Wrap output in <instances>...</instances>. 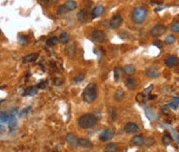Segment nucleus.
Wrapping results in <instances>:
<instances>
[{"label": "nucleus", "mask_w": 179, "mask_h": 152, "mask_svg": "<svg viewBox=\"0 0 179 152\" xmlns=\"http://www.w3.org/2000/svg\"><path fill=\"white\" fill-rule=\"evenodd\" d=\"M84 79H85L84 75H83V74H79V75H77L75 78H74V82H75L76 84H79V83H81V82L84 81Z\"/></svg>", "instance_id": "nucleus-33"}, {"label": "nucleus", "mask_w": 179, "mask_h": 152, "mask_svg": "<svg viewBox=\"0 0 179 152\" xmlns=\"http://www.w3.org/2000/svg\"><path fill=\"white\" fill-rule=\"evenodd\" d=\"M144 135H135L133 138V143H134L136 146H142L144 144Z\"/></svg>", "instance_id": "nucleus-21"}, {"label": "nucleus", "mask_w": 179, "mask_h": 152, "mask_svg": "<svg viewBox=\"0 0 179 152\" xmlns=\"http://www.w3.org/2000/svg\"><path fill=\"white\" fill-rule=\"evenodd\" d=\"M125 86L127 87V89H130V90H134L136 89L138 86V82L136 79L134 78H128L125 82Z\"/></svg>", "instance_id": "nucleus-14"}, {"label": "nucleus", "mask_w": 179, "mask_h": 152, "mask_svg": "<svg viewBox=\"0 0 179 152\" xmlns=\"http://www.w3.org/2000/svg\"><path fill=\"white\" fill-rule=\"evenodd\" d=\"M76 52H77V49H76V46L75 45H71L69 46L67 49H66V54L69 55V57H74L76 54Z\"/></svg>", "instance_id": "nucleus-26"}, {"label": "nucleus", "mask_w": 179, "mask_h": 152, "mask_svg": "<svg viewBox=\"0 0 179 152\" xmlns=\"http://www.w3.org/2000/svg\"><path fill=\"white\" fill-rule=\"evenodd\" d=\"M123 22V19L122 17H121L120 15L117 14V15H114L113 17L111 18L110 20V27L111 28H118V27H120L121 26V24H122Z\"/></svg>", "instance_id": "nucleus-7"}, {"label": "nucleus", "mask_w": 179, "mask_h": 152, "mask_svg": "<svg viewBox=\"0 0 179 152\" xmlns=\"http://www.w3.org/2000/svg\"><path fill=\"white\" fill-rule=\"evenodd\" d=\"M18 41L21 46H26L27 43H28V38H27L26 35L20 34V35H18Z\"/></svg>", "instance_id": "nucleus-28"}, {"label": "nucleus", "mask_w": 179, "mask_h": 152, "mask_svg": "<svg viewBox=\"0 0 179 152\" xmlns=\"http://www.w3.org/2000/svg\"><path fill=\"white\" fill-rule=\"evenodd\" d=\"M37 88L36 86H32V87H29L25 92H24V96H33L37 93Z\"/></svg>", "instance_id": "nucleus-24"}, {"label": "nucleus", "mask_w": 179, "mask_h": 152, "mask_svg": "<svg viewBox=\"0 0 179 152\" xmlns=\"http://www.w3.org/2000/svg\"><path fill=\"white\" fill-rule=\"evenodd\" d=\"M165 63L167 66L169 67H174L178 64V58L175 57V56H169V57L166 58Z\"/></svg>", "instance_id": "nucleus-12"}, {"label": "nucleus", "mask_w": 179, "mask_h": 152, "mask_svg": "<svg viewBox=\"0 0 179 152\" xmlns=\"http://www.w3.org/2000/svg\"><path fill=\"white\" fill-rule=\"evenodd\" d=\"M79 146L83 148H92L93 147V143L89 141L88 139H79Z\"/></svg>", "instance_id": "nucleus-16"}, {"label": "nucleus", "mask_w": 179, "mask_h": 152, "mask_svg": "<svg viewBox=\"0 0 179 152\" xmlns=\"http://www.w3.org/2000/svg\"><path fill=\"white\" fill-rule=\"evenodd\" d=\"M147 15H148V10H147L146 7L138 6L136 8H134V10L132 12V21L135 24L141 25L147 19Z\"/></svg>", "instance_id": "nucleus-3"}, {"label": "nucleus", "mask_w": 179, "mask_h": 152, "mask_svg": "<svg viewBox=\"0 0 179 152\" xmlns=\"http://www.w3.org/2000/svg\"><path fill=\"white\" fill-rule=\"evenodd\" d=\"M58 43H59L58 37H57V36H52V37H50L47 41V46H49V47H53V46L57 45Z\"/></svg>", "instance_id": "nucleus-27"}, {"label": "nucleus", "mask_w": 179, "mask_h": 152, "mask_svg": "<svg viewBox=\"0 0 179 152\" xmlns=\"http://www.w3.org/2000/svg\"><path fill=\"white\" fill-rule=\"evenodd\" d=\"M97 94H99V92H97L96 84L90 83V84H88V85L85 87L84 90H83L82 98L85 102L91 104V102H93L97 98Z\"/></svg>", "instance_id": "nucleus-1"}, {"label": "nucleus", "mask_w": 179, "mask_h": 152, "mask_svg": "<svg viewBox=\"0 0 179 152\" xmlns=\"http://www.w3.org/2000/svg\"><path fill=\"white\" fill-rule=\"evenodd\" d=\"M15 118L14 113H5V112H0V122H7Z\"/></svg>", "instance_id": "nucleus-13"}, {"label": "nucleus", "mask_w": 179, "mask_h": 152, "mask_svg": "<svg viewBox=\"0 0 179 152\" xmlns=\"http://www.w3.org/2000/svg\"><path fill=\"white\" fill-rule=\"evenodd\" d=\"M0 34H1V30H0Z\"/></svg>", "instance_id": "nucleus-45"}, {"label": "nucleus", "mask_w": 179, "mask_h": 152, "mask_svg": "<svg viewBox=\"0 0 179 152\" xmlns=\"http://www.w3.org/2000/svg\"><path fill=\"white\" fill-rule=\"evenodd\" d=\"M171 30L175 33H178L179 32V22L178 21H175L171 24Z\"/></svg>", "instance_id": "nucleus-32"}, {"label": "nucleus", "mask_w": 179, "mask_h": 152, "mask_svg": "<svg viewBox=\"0 0 179 152\" xmlns=\"http://www.w3.org/2000/svg\"><path fill=\"white\" fill-rule=\"evenodd\" d=\"M105 12V6L104 5H97L93 8L92 12H90V18L91 19H95V18L101 17Z\"/></svg>", "instance_id": "nucleus-9"}, {"label": "nucleus", "mask_w": 179, "mask_h": 152, "mask_svg": "<svg viewBox=\"0 0 179 152\" xmlns=\"http://www.w3.org/2000/svg\"><path fill=\"white\" fill-rule=\"evenodd\" d=\"M175 41H176V37H175V35H173V34L167 35V37H166V39H165V43L167 44V45H172Z\"/></svg>", "instance_id": "nucleus-31"}, {"label": "nucleus", "mask_w": 179, "mask_h": 152, "mask_svg": "<svg viewBox=\"0 0 179 152\" xmlns=\"http://www.w3.org/2000/svg\"><path fill=\"white\" fill-rule=\"evenodd\" d=\"M120 71H121L120 68H115V70H114V79H115L116 82H118L120 80Z\"/></svg>", "instance_id": "nucleus-35"}, {"label": "nucleus", "mask_w": 179, "mask_h": 152, "mask_svg": "<svg viewBox=\"0 0 179 152\" xmlns=\"http://www.w3.org/2000/svg\"><path fill=\"white\" fill-rule=\"evenodd\" d=\"M91 38L92 41H95L97 44H103L106 41V34L104 31L101 30H93L91 33Z\"/></svg>", "instance_id": "nucleus-5"}, {"label": "nucleus", "mask_w": 179, "mask_h": 152, "mask_svg": "<svg viewBox=\"0 0 179 152\" xmlns=\"http://www.w3.org/2000/svg\"><path fill=\"white\" fill-rule=\"evenodd\" d=\"M62 83H63V79H61V78H56V79H54V84H55V85L59 86V85H61Z\"/></svg>", "instance_id": "nucleus-40"}, {"label": "nucleus", "mask_w": 179, "mask_h": 152, "mask_svg": "<svg viewBox=\"0 0 179 152\" xmlns=\"http://www.w3.org/2000/svg\"><path fill=\"white\" fill-rule=\"evenodd\" d=\"M3 131H4V127H3V126L1 125V124H0V135H2Z\"/></svg>", "instance_id": "nucleus-42"}, {"label": "nucleus", "mask_w": 179, "mask_h": 152, "mask_svg": "<svg viewBox=\"0 0 179 152\" xmlns=\"http://www.w3.org/2000/svg\"><path fill=\"white\" fill-rule=\"evenodd\" d=\"M31 109H32V108L30 107V106H29V107H27L26 109H24L23 111L21 112V113H20V116L21 117H23L24 115H27L29 113V111H31Z\"/></svg>", "instance_id": "nucleus-38"}, {"label": "nucleus", "mask_w": 179, "mask_h": 152, "mask_svg": "<svg viewBox=\"0 0 179 152\" xmlns=\"http://www.w3.org/2000/svg\"><path fill=\"white\" fill-rule=\"evenodd\" d=\"M3 102H4V99H0V106H1V104H2Z\"/></svg>", "instance_id": "nucleus-43"}, {"label": "nucleus", "mask_w": 179, "mask_h": 152, "mask_svg": "<svg viewBox=\"0 0 179 152\" xmlns=\"http://www.w3.org/2000/svg\"><path fill=\"white\" fill-rule=\"evenodd\" d=\"M144 143L146 144L147 147H151V146H152L153 144L155 143V140H154V139H153L152 137H150V138H148L146 141H144Z\"/></svg>", "instance_id": "nucleus-36"}, {"label": "nucleus", "mask_w": 179, "mask_h": 152, "mask_svg": "<svg viewBox=\"0 0 179 152\" xmlns=\"http://www.w3.org/2000/svg\"><path fill=\"white\" fill-rule=\"evenodd\" d=\"M122 71L127 76H132V75H134L136 73V67L133 64H126L122 68Z\"/></svg>", "instance_id": "nucleus-17"}, {"label": "nucleus", "mask_w": 179, "mask_h": 152, "mask_svg": "<svg viewBox=\"0 0 179 152\" xmlns=\"http://www.w3.org/2000/svg\"><path fill=\"white\" fill-rule=\"evenodd\" d=\"M124 91L121 90V89H118L117 91L115 92V94H114V99L116 100V102H121V100L124 98Z\"/></svg>", "instance_id": "nucleus-25"}, {"label": "nucleus", "mask_w": 179, "mask_h": 152, "mask_svg": "<svg viewBox=\"0 0 179 152\" xmlns=\"http://www.w3.org/2000/svg\"><path fill=\"white\" fill-rule=\"evenodd\" d=\"M146 75L152 79H156L158 78V70L155 67H149L146 70Z\"/></svg>", "instance_id": "nucleus-19"}, {"label": "nucleus", "mask_w": 179, "mask_h": 152, "mask_svg": "<svg viewBox=\"0 0 179 152\" xmlns=\"http://www.w3.org/2000/svg\"><path fill=\"white\" fill-rule=\"evenodd\" d=\"M97 123V118L93 114H83L79 117L78 124L81 129H89L94 127Z\"/></svg>", "instance_id": "nucleus-2"}, {"label": "nucleus", "mask_w": 179, "mask_h": 152, "mask_svg": "<svg viewBox=\"0 0 179 152\" xmlns=\"http://www.w3.org/2000/svg\"><path fill=\"white\" fill-rule=\"evenodd\" d=\"M65 140L67 142L69 145H71L74 148H78L79 147V138L77 135H73V133H67L65 135Z\"/></svg>", "instance_id": "nucleus-8"}, {"label": "nucleus", "mask_w": 179, "mask_h": 152, "mask_svg": "<svg viewBox=\"0 0 179 152\" xmlns=\"http://www.w3.org/2000/svg\"><path fill=\"white\" fill-rule=\"evenodd\" d=\"M109 113H110L111 117H112L113 119H115L116 116H117V111H116L115 108H112V109L110 110V112H109Z\"/></svg>", "instance_id": "nucleus-39"}, {"label": "nucleus", "mask_w": 179, "mask_h": 152, "mask_svg": "<svg viewBox=\"0 0 179 152\" xmlns=\"http://www.w3.org/2000/svg\"><path fill=\"white\" fill-rule=\"evenodd\" d=\"M160 152H165V151H160Z\"/></svg>", "instance_id": "nucleus-46"}, {"label": "nucleus", "mask_w": 179, "mask_h": 152, "mask_svg": "<svg viewBox=\"0 0 179 152\" xmlns=\"http://www.w3.org/2000/svg\"><path fill=\"white\" fill-rule=\"evenodd\" d=\"M18 126V121H17L16 118H12V120L8 121V127H10V131H12L16 129V127Z\"/></svg>", "instance_id": "nucleus-30"}, {"label": "nucleus", "mask_w": 179, "mask_h": 152, "mask_svg": "<svg viewBox=\"0 0 179 152\" xmlns=\"http://www.w3.org/2000/svg\"><path fill=\"white\" fill-rule=\"evenodd\" d=\"M114 135H115V133H114L113 129H105V131H101V135H99V140H101V142H108V141L112 140V139L114 138Z\"/></svg>", "instance_id": "nucleus-6"}, {"label": "nucleus", "mask_w": 179, "mask_h": 152, "mask_svg": "<svg viewBox=\"0 0 179 152\" xmlns=\"http://www.w3.org/2000/svg\"><path fill=\"white\" fill-rule=\"evenodd\" d=\"M66 12H69L65 10V7H64L63 5H60V6L57 8V15H58V16H62V15L66 14Z\"/></svg>", "instance_id": "nucleus-34"}, {"label": "nucleus", "mask_w": 179, "mask_h": 152, "mask_svg": "<svg viewBox=\"0 0 179 152\" xmlns=\"http://www.w3.org/2000/svg\"><path fill=\"white\" fill-rule=\"evenodd\" d=\"M174 100H175V102H169V104H167V105H166V107L171 108V109H173V110H177V109H178V104H179L178 97H176V98L174 97Z\"/></svg>", "instance_id": "nucleus-29"}, {"label": "nucleus", "mask_w": 179, "mask_h": 152, "mask_svg": "<svg viewBox=\"0 0 179 152\" xmlns=\"http://www.w3.org/2000/svg\"><path fill=\"white\" fill-rule=\"evenodd\" d=\"M46 87H47V82L46 81L40 82V83L36 85V88H37V89H46Z\"/></svg>", "instance_id": "nucleus-37"}, {"label": "nucleus", "mask_w": 179, "mask_h": 152, "mask_svg": "<svg viewBox=\"0 0 179 152\" xmlns=\"http://www.w3.org/2000/svg\"><path fill=\"white\" fill-rule=\"evenodd\" d=\"M153 45L155 46V47L160 48V49H162V47H163V43L160 41H153Z\"/></svg>", "instance_id": "nucleus-41"}, {"label": "nucleus", "mask_w": 179, "mask_h": 152, "mask_svg": "<svg viewBox=\"0 0 179 152\" xmlns=\"http://www.w3.org/2000/svg\"><path fill=\"white\" fill-rule=\"evenodd\" d=\"M137 152H145V151H137Z\"/></svg>", "instance_id": "nucleus-44"}, {"label": "nucleus", "mask_w": 179, "mask_h": 152, "mask_svg": "<svg viewBox=\"0 0 179 152\" xmlns=\"http://www.w3.org/2000/svg\"><path fill=\"white\" fill-rule=\"evenodd\" d=\"M118 146L116 143H109L108 145L105 147V152H117Z\"/></svg>", "instance_id": "nucleus-23"}, {"label": "nucleus", "mask_w": 179, "mask_h": 152, "mask_svg": "<svg viewBox=\"0 0 179 152\" xmlns=\"http://www.w3.org/2000/svg\"><path fill=\"white\" fill-rule=\"evenodd\" d=\"M37 58H38L37 53H31V54L26 55V56L23 58V61L25 62V63H28V62H34Z\"/></svg>", "instance_id": "nucleus-18"}, {"label": "nucleus", "mask_w": 179, "mask_h": 152, "mask_svg": "<svg viewBox=\"0 0 179 152\" xmlns=\"http://www.w3.org/2000/svg\"><path fill=\"white\" fill-rule=\"evenodd\" d=\"M124 131L127 133H136L140 131V127L138 124L134 123V122H128L124 125Z\"/></svg>", "instance_id": "nucleus-11"}, {"label": "nucleus", "mask_w": 179, "mask_h": 152, "mask_svg": "<svg viewBox=\"0 0 179 152\" xmlns=\"http://www.w3.org/2000/svg\"><path fill=\"white\" fill-rule=\"evenodd\" d=\"M63 6L65 7V10L67 12H71V10H75L78 6V3L77 1H73V0H69V1H66L65 3L63 4Z\"/></svg>", "instance_id": "nucleus-15"}, {"label": "nucleus", "mask_w": 179, "mask_h": 152, "mask_svg": "<svg viewBox=\"0 0 179 152\" xmlns=\"http://www.w3.org/2000/svg\"><path fill=\"white\" fill-rule=\"evenodd\" d=\"M167 31V27L165 25H155L152 29L150 30V35L153 37H160V36L164 35Z\"/></svg>", "instance_id": "nucleus-4"}, {"label": "nucleus", "mask_w": 179, "mask_h": 152, "mask_svg": "<svg viewBox=\"0 0 179 152\" xmlns=\"http://www.w3.org/2000/svg\"><path fill=\"white\" fill-rule=\"evenodd\" d=\"M58 41H59V43H61V44H67L71 41V36H69V34L67 33V32H62V33L60 34V36L58 37Z\"/></svg>", "instance_id": "nucleus-22"}, {"label": "nucleus", "mask_w": 179, "mask_h": 152, "mask_svg": "<svg viewBox=\"0 0 179 152\" xmlns=\"http://www.w3.org/2000/svg\"><path fill=\"white\" fill-rule=\"evenodd\" d=\"M162 142H163V144L165 146H169L171 143L173 142V138H172V135H170L169 133H165V135H164V137L162 138Z\"/></svg>", "instance_id": "nucleus-20"}, {"label": "nucleus", "mask_w": 179, "mask_h": 152, "mask_svg": "<svg viewBox=\"0 0 179 152\" xmlns=\"http://www.w3.org/2000/svg\"><path fill=\"white\" fill-rule=\"evenodd\" d=\"M78 20L81 23H87L91 18H90V12H88L87 10H81L78 12Z\"/></svg>", "instance_id": "nucleus-10"}]
</instances>
